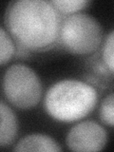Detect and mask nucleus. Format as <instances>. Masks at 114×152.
I'll return each instance as SVG.
<instances>
[{
    "label": "nucleus",
    "instance_id": "f257e3e1",
    "mask_svg": "<svg viewBox=\"0 0 114 152\" xmlns=\"http://www.w3.org/2000/svg\"><path fill=\"white\" fill-rule=\"evenodd\" d=\"M61 22L51 1L45 0L13 1L5 14L8 32L26 50L50 49L58 41Z\"/></svg>",
    "mask_w": 114,
    "mask_h": 152
},
{
    "label": "nucleus",
    "instance_id": "20e7f679",
    "mask_svg": "<svg viewBox=\"0 0 114 152\" xmlns=\"http://www.w3.org/2000/svg\"><path fill=\"white\" fill-rule=\"evenodd\" d=\"M2 88L8 101L21 109L34 107L42 97L39 76L24 64H13L9 66L3 76Z\"/></svg>",
    "mask_w": 114,
    "mask_h": 152
},
{
    "label": "nucleus",
    "instance_id": "9b49d317",
    "mask_svg": "<svg viewBox=\"0 0 114 152\" xmlns=\"http://www.w3.org/2000/svg\"><path fill=\"white\" fill-rule=\"evenodd\" d=\"M99 116L104 124L114 127V93L108 94L103 99L99 108Z\"/></svg>",
    "mask_w": 114,
    "mask_h": 152
},
{
    "label": "nucleus",
    "instance_id": "39448f33",
    "mask_svg": "<svg viewBox=\"0 0 114 152\" xmlns=\"http://www.w3.org/2000/svg\"><path fill=\"white\" fill-rule=\"evenodd\" d=\"M106 129L94 121H84L70 128L66 146L73 151H100L107 145Z\"/></svg>",
    "mask_w": 114,
    "mask_h": 152
},
{
    "label": "nucleus",
    "instance_id": "0eeeda50",
    "mask_svg": "<svg viewBox=\"0 0 114 152\" xmlns=\"http://www.w3.org/2000/svg\"><path fill=\"white\" fill-rule=\"evenodd\" d=\"M0 116H1V126H0V146L6 147L12 145L17 135L18 122L17 117L13 110L6 104L3 100L0 104Z\"/></svg>",
    "mask_w": 114,
    "mask_h": 152
},
{
    "label": "nucleus",
    "instance_id": "7ed1b4c3",
    "mask_svg": "<svg viewBox=\"0 0 114 152\" xmlns=\"http://www.w3.org/2000/svg\"><path fill=\"white\" fill-rule=\"evenodd\" d=\"M102 41V27L93 16L77 12L62 19L58 42L70 53H91L98 49Z\"/></svg>",
    "mask_w": 114,
    "mask_h": 152
},
{
    "label": "nucleus",
    "instance_id": "9d476101",
    "mask_svg": "<svg viewBox=\"0 0 114 152\" xmlns=\"http://www.w3.org/2000/svg\"><path fill=\"white\" fill-rule=\"evenodd\" d=\"M102 59L109 72L114 74V30L109 32L104 40Z\"/></svg>",
    "mask_w": 114,
    "mask_h": 152
},
{
    "label": "nucleus",
    "instance_id": "1a4fd4ad",
    "mask_svg": "<svg viewBox=\"0 0 114 152\" xmlns=\"http://www.w3.org/2000/svg\"><path fill=\"white\" fill-rule=\"evenodd\" d=\"M0 45H1V50H0V63L4 66L6 63L12 59L15 52V47L12 41V38L9 32L2 27L0 28Z\"/></svg>",
    "mask_w": 114,
    "mask_h": 152
},
{
    "label": "nucleus",
    "instance_id": "f03ea898",
    "mask_svg": "<svg viewBox=\"0 0 114 152\" xmlns=\"http://www.w3.org/2000/svg\"><path fill=\"white\" fill-rule=\"evenodd\" d=\"M97 91L83 81L65 79L53 84L44 98V107L57 121L71 123L91 112L97 104Z\"/></svg>",
    "mask_w": 114,
    "mask_h": 152
},
{
    "label": "nucleus",
    "instance_id": "423d86ee",
    "mask_svg": "<svg viewBox=\"0 0 114 152\" xmlns=\"http://www.w3.org/2000/svg\"><path fill=\"white\" fill-rule=\"evenodd\" d=\"M14 151H61V146L50 136L33 133L18 141Z\"/></svg>",
    "mask_w": 114,
    "mask_h": 152
},
{
    "label": "nucleus",
    "instance_id": "6e6552de",
    "mask_svg": "<svg viewBox=\"0 0 114 152\" xmlns=\"http://www.w3.org/2000/svg\"><path fill=\"white\" fill-rule=\"evenodd\" d=\"M51 3L60 14L62 13L69 16L85 9L86 6L88 5L89 1L88 0H52Z\"/></svg>",
    "mask_w": 114,
    "mask_h": 152
}]
</instances>
